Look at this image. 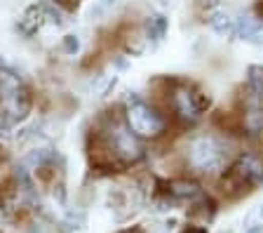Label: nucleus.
I'll return each instance as SVG.
<instances>
[{
	"label": "nucleus",
	"mask_w": 263,
	"mask_h": 233,
	"mask_svg": "<svg viewBox=\"0 0 263 233\" xmlns=\"http://www.w3.org/2000/svg\"><path fill=\"white\" fill-rule=\"evenodd\" d=\"M263 182V160L254 153L242 155L235 165L230 167V172L223 177V191L233 198L247 193V191Z\"/></svg>",
	"instance_id": "nucleus-2"
},
{
	"label": "nucleus",
	"mask_w": 263,
	"mask_h": 233,
	"mask_svg": "<svg viewBox=\"0 0 263 233\" xmlns=\"http://www.w3.org/2000/svg\"><path fill=\"white\" fill-rule=\"evenodd\" d=\"M249 87L254 92H261L263 89V68H249Z\"/></svg>",
	"instance_id": "nucleus-11"
},
{
	"label": "nucleus",
	"mask_w": 263,
	"mask_h": 233,
	"mask_svg": "<svg viewBox=\"0 0 263 233\" xmlns=\"http://www.w3.org/2000/svg\"><path fill=\"white\" fill-rule=\"evenodd\" d=\"M31 111V97L19 76L0 68V118L7 122L24 120Z\"/></svg>",
	"instance_id": "nucleus-1"
},
{
	"label": "nucleus",
	"mask_w": 263,
	"mask_h": 233,
	"mask_svg": "<svg viewBox=\"0 0 263 233\" xmlns=\"http://www.w3.org/2000/svg\"><path fill=\"white\" fill-rule=\"evenodd\" d=\"M160 3H170V0H160Z\"/></svg>",
	"instance_id": "nucleus-18"
},
{
	"label": "nucleus",
	"mask_w": 263,
	"mask_h": 233,
	"mask_svg": "<svg viewBox=\"0 0 263 233\" xmlns=\"http://www.w3.org/2000/svg\"><path fill=\"white\" fill-rule=\"evenodd\" d=\"M45 17H47V12H45L43 7H31V10L24 14V19H22V31L24 33H33V31H38Z\"/></svg>",
	"instance_id": "nucleus-10"
},
{
	"label": "nucleus",
	"mask_w": 263,
	"mask_h": 233,
	"mask_svg": "<svg viewBox=\"0 0 263 233\" xmlns=\"http://www.w3.org/2000/svg\"><path fill=\"white\" fill-rule=\"evenodd\" d=\"M125 120H127V128L137 134V137H143V139L160 137L164 132V118L148 101L137 99V97H132L127 101Z\"/></svg>",
	"instance_id": "nucleus-3"
},
{
	"label": "nucleus",
	"mask_w": 263,
	"mask_h": 233,
	"mask_svg": "<svg viewBox=\"0 0 263 233\" xmlns=\"http://www.w3.org/2000/svg\"><path fill=\"white\" fill-rule=\"evenodd\" d=\"M115 0H99L97 3V12H104V10H108L110 5H113Z\"/></svg>",
	"instance_id": "nucleus-13"
},
{
	"label": "nucleus",
	"mask_w": 263,
	"mask_h": 233,
	"mask_svg": "<svg viewBox=\"0 0 263 233\" xmlns=\"http://www.w3.org/2000/svg\"><path fill=\"white\" fill-rule=\"evenodd\" d=\"M258 214H261V219H263V207H261V210H258Z\"/></svg>",
	"instance_id": "nucleus-17"
},
{
	"label": "nucleus",
	"mask_w": 263,
	"mask_h": 233,
	"mask_svg": "<svg viewBox=\"0 0 263 233\" xmlns=\"http://www.w3.org/2000/svg\"><path fill=\"white\" fill-rule=\"evenodd\" d=\"M167 19L160 17V14H155V17H148L146 22V35L151 43H160V40L164 38V33H167Z\"/></svg>",
	"instance_id": "nucleus-9"
},
{
	"label": "nucleus",
	"mask_w": 263,
	"mask_h": 233,
	"mask_svg": "<svg viewBox=\"0 0 263 233\" xmlns=\"http://www.w3.org/2000/svg\"><path fill=\"white\" fill-rule=\"evenodd\" d=\"M209 26L216 35L221 38H230V35H235V19L226 14V12H214L212 17H209Z\"/></svg>",
	"instance_id": "nucleus-8"
},
{
	"label": "nucleus",
	"mask_w": 263,
	"mask_h": 233,
	"mask_svg": "<svg viewBox=\"0 0 263 233\" xmlns=\"http://www.w3.org/2000/svg\"><path fill=\"white\" fill-rule=\"evenodd\" d=\"M101 130H104V134L108 137L110 146H113V151H115V155H118L120 163H137L143 155V149H141V144H139V137L132 132L127 125H122L120 120L106 122Z\"/></svg>",
	"instance_id": "nucleus-5"
},
{
	"label": "nucleus",
	"mask_w": 263,
	"mask_h": 233,
	"mask_svg": "<svg viewBox=\"0 0 263 233\" xmlns=\"http://www.w3.org/2000/svg\"><path fill=\"white\" fill-rule=\"evenodd\" d=\"M261 226H263V224H261ZM261 226H254V228H249V231H247V233H261Z\"/></svg>",
	"instance_id": "nucleus-15"
},
{
	"label": "nucleus",
	"mask_w": 263,
	"mask_h": 233,
	"mask_svg": "<svg viewBox=\"0 0 263 233\" xmlns=\"http://www.w3.org/2000/svg\"><path fill=\"white\" fill-rule=\"evenodd\" d=\"M122 233H141V231H122Z\"/></svg>",
	"instance_id": "nucleus-16"
},
{
	"label": "nucleus",
	"mask_w": 263,
	"mask_h": 233,
	"mask_svg": "<svg viewBox=\"0 0 263 233\" xmlns=\"http://www.w3.org/2000/svg\"><path fill=\"white\" fill-rule=\"evenodd\" d=\"M263 31V22L258 17H237L235 19V35L242 40H254Z\"/></svg>",
	"instance_id": "nucleus-7"
},
{
	"label": "nucleus",
	"mask_w": 263,
	"mask_h": 233,
	"mask_svg": "<svg viewBox=\"0 0 263 233\" xmlns=\"http://www.w3.org/2000/svg\"><path fill=\"white\" fill-rule=\"evenodd\" d=\"M78 50H80V40H78V35H66L64 38V52L76 55Z\"/></svg>",
	"instance_id": "nucleus-12"
},
{
	"label": "nucleus",
	"mask_w": 263,
	"mask_h": 233,
	"mask_svg": "<svg viewBox=\"0 0 263 233\" xmlns=\"http://www.w3.org/2000/svg\"><path fill=\"white\" fill-rule=\"evenodd\" d=\"M167 104L172 106L176 118H181L183 122H193L202 116L204 101L200 99L195 89L191 85H174L170 89V97H167Z\"/></svg>",
	"instance_id": "nucleus-6"
},
{
	"label": "nucleus",
	"mask_w": 263,
	"mask_h": 233,
	"mask_svg": "<svg viewBox=\"0 0 263 233\" xmlns=\"http://www.w3.org/2000/svg\"><path fill=\"white\" fill-rule=\"evenodd\" d=\"M183 233H207V231H204V228H200V226H188Z\"/></svg>",
	"instance_id": "nucleus-14"
},
{
	"label": "nucleus",
	"mask_w": 263,
	"mask_h": 233,
	"mask_svg": "<svg viewBox=\"0 0 263 233\" xmlns=\"http://www.w3.org/2000/svg\"><path fill=\"white\" fill-rule=\"evenodd\" d=\"M226 149L216 137H197L188 146V163L197 172H214L223 165Z\"/></svg>",
	"instance_id": "nucleus-4"
}]
</instances>
